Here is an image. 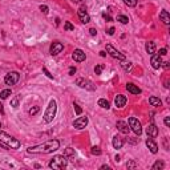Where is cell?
Segmentation results:
<instances>
[{
	"label": "cell",
	"mask_w": 170,
	"mask_h": 170,
	"mask_svg": "<svg viewBox=\"0 0 170 170\" xmlns=\"http://www.w3.org/2000/svg\"><path fill=\"white\" fill-rule=\"evenodd\" d=\"M0 128H1V122H0Z\"/></svg>",
	"instance_id": "cell-50"
},
{
	"label": "cell",
	"mask_w": 170,
	"mask_h": 170,
	"mask_svg": "<svg viewBox=\"0 0 170 170\" xmlns=\"http://www.w3.org/2000/svg\"><path fill=\"white\" fill-rule=\"evenodd\" d=\"M146 146L149 147V150L153 153V154H155V153H158V145L154 142V139L152 138V137H149V138L146 139Z\"/></svg>",
	"instance_id": "cell-15"
},
{
	"label": "cell",
	"mask_w": 170,
	"mask_h": 170,
	"mask_svg": "<svg viewBox=\"0 0 170 170\" xmlns=\"http://www.w3.org/2000/svg\"><path fill=\"white\" fill-rule=\"evenodd\" d=\"M106 52H108L113 59H117V60H120V61H124L125 60V54L121 53L120 51H117V49L114 48L113 45H110V44H106Z\"/></svg>",
	"instance_id": "cell-6"
},
{
	"label": "cell",
	"mask_w": 170,
	"mask_h": 170,
	"mask_svg": "<svg viewBox=\"0 0 170 170\" xmlns=\"http://www.w3.org/2000/svg\"><path fill=\"white\" fill-rule=\"evenodd\" d=\"M89 32H90V35H92V36H96V35H97V31H96L94 28H90Z\"/></svg>",
	"instance_id": "cell-43"
},
{
	"label": "cell",
	"mask_w": 170,
	"mask_h": 170,
	"mask_svg": "<svg viewBox=\"0 0 170 170\" xmlns=\"http://www.w3.org/2000/svg\"><path fill=\"white\" fill-rule=\"evenodd\" d=\"M124 3L128 7H136L137 5V0H124Z\"/></svg>",
	"instance_id": "cell-30"
},
{
	"label": "cell",
	"mask_w": 170,
	"mask_h": 170,
	"mask_svg": "<svg viewBox=\"0 0 170 170\" xmlns=\"http://www.w3.org/2000/svg\"><path fill=\"white\" fill-rule=\"evenodd\" d=\"M86 125H88V117H78L77 120L73 121V126H75L76 129H78V130L84 129Z\"/></svg>",
	"instance_id": "cell-13"
},
{
	"label": "cell",
	"mask_w": 170,
	"mask_h": 170,
	"mask_svg": "<svg viewBox=\"0 0 170 170\" xmlns=\"http://www.w3.org/2000/svg\"><path fill=\"white\" fill-rule=\"evenodd\" d=\"M162 67H163V68H166V69H168V68L170 67V65H169V62H162Z\"/></svg>",
	"instance_id": "cell-45"
},
{
	"label": "cell",
	"mask_w": 170,
	"mask_h": 170,
	"mask_svg": "<svg viewBox=\"0 0 170 170\" xmlns=\"http://www.w3.org/2000/svg\"><path fill=\"white\" fill-rule=\"evenodd\" d=\"M168 53V51H166V48H162V49H160V56H165V54Z\"/></svg>",
	"instance_id": "cell-39"
},
{
	"label": "cell",
	"mask_w": 170,
	"mask_h": 170,
	"mask_svg": "<svg viewBox=\"0 0 170 170\" xmlns=\"http://www.w3.org/2000/svg\"><path fill=\"white\" fill-rule=\"evenodd\" d=\"M160 19H161V21H162L163 24H166V25H169L170 24V15H169L168 11H165V9L161 11L160 12Z\"/></svg>",
	"instance_id": "cell-20"
},
{
	"label": "cell",
	"mask_w": 170,
	"mask_h": 170,
	"mask_svg": "<svg viewBox=\"0 0 170 170\" xmlns=\"http://www.w3.org/2000/svg\"><path fill=\"white\" fill-rule=\"evenodd\" d=\"M11 106H12V108H17L19 106V97H15V98L11 100Z\"/></svg>",
	"instance_id": "cell-31"
},
{
	"label": "cell",
	"mask_w": 170,
	"mask_h": 170,
	"mask_svg": "<svg viewBox=\"0 0 170 170\" xmlns=\"http://www.w3.org/2000/svg\"><path fill=\"white\" fill-rule=\"evenodd\" d=\"M117 21H120V23H122V24H128L129 19H128V16H125V15H118L117 16Z\"/></svg>",
	"instance_id": "cell-27"
},
{
	"label": "cell",
	"mask_w": 170,
	"mask_h": 170,
	"mask_svg": "<svg viewBox=\"0 0 170 170\" xmlns=\"http://www.w3.org/2000/svg\"><path fill=\"white\" fill-rule=\"evenodd\" d=\"M76 85H78L80 88H83V89H86V90H94L96 89V85L92 83V81L89 80H85V78L80 77L76 80Z\"/></svg>",
	"instance_id": "cell-8"
},
{
	"label": "cell",
	"mask_w": 170,
	"mask_h": 170,
	"mask_svg": "<svg viewBox=\"0 0 170 170\" xmlns=\"http://www.w3.org/2000/svg\"><path fill=\"white\" fill-rule=\"evenodd\" d=\"M11 93H12V90L11 89H4L0 92V100H5V98H8L11 96Z\"/></svg>",
	"instance_id": "cell-24"
},
{
	"label": "cell",
	"mask_w": 170,
	"mask_h": 170,
	"mask_svg": "<svg viewBox=\"0 0 170 170\" xmlns=\"http://www.w3.org/2000/svg\"><path fill=\"white\" fill-rule=\"evenodd\" d=\"M162 56H160L158 53H153L152 54V59H150V64H152V67L154 68V69H160L161 67H162V59H161Z\"/></svg>",
	"instance_id": "cell-11"
},
{
	"label": "cell",
	"mask_w": 170,
	"mask_h": 170,
	"mask_svg": "<svg viewBox=\"0 0 170 170\" xmlns=\"http://www.w3.org/2000/svg\"><path fill=\"white\" fill-rule=\"evenodd\" d=\"M73 108H75V112H76V114H81V113H83V109H81L80 106L77 105V104H73Z\"/></svg>",
	"instance_id": "cell-35"
},
{
	"label": "cell",
	"mask_w": 170,
	"mask_h": 170,
	"mask_svg": "<svg viewBox=\"0 0 170 170\" xmlns=\"http://www.w3.org/2000/svg\"><path fill=\"white\" fill-rule=\"evenodd\" d=\"M149 104L152 106H161L162 105V101L158 97H155V96H152V97H149Z\"/></svg>",
	"instance_id": "cell-22"
},
{
	"label": "cell",
	"mask_w": 170,
	"mask_h": 170,
	"mask_svg": "<svg viewBox=\"0 0 170 170\" xmlns=\"http://www.w3.org/2000/svg\"><path fill=\"white\" fill-rule=\"evenodd\" d=\"M68 165V158L67 155H54L51 161H49L48 166L51 169H57V170H61L65 169Z\"/></svg>",
	"instance_id": "cell-4"
},
{
	"label": "cell",
	"mask_w": 170,
	"mask_h": 170,
	"mask_svg": "<svg viewBox=\"0 0 170 170\" xmlns=\"http://www.w3.org/2000/svg\"><path fill=\"white\" fill-rule=\"evenodd\" d=\"M75 73H76V68H75V67H70V68H69V75L73 76Z\"/></svg>",
	"instance_id": "cell-42"
},
{
	"label": "cell",
	"mask_w": 170,
	"mask_h": 170,
	"mask_svg": "<svg viewBox=\"0 0 170 170\" xmlns=\"http://www.w3.org/2000/svg\"><path fill=\"white\" fill-rule=\"evenodd\" d=\"M102 69H104V65H97V67H94V73L96 75H101Z\"/></svg>",
	"instance_id": "cell-33"
},
{
	"label": "cell",
	"mask_w": 170,
	"mask_h": 170,
	"mask_svg": "<svg viewBox=\"0 0 170 170\" xmlns=\"http://www.w3.org/2000/svg\"><path fill=\"white\" fill-rule=\"evenodd\" d=\"M163 168H165V163H163V161H157V162L152 166L153 170H162Z\"/></svg>",
	"instance_id": "cell-26"
},
{
	"label": "cell",
	"mask_w": 170,
	"mask_h": 170,
	"mask_svg": "<svg viewBox=\"0 0 170 170\" xmlns=\"http://www.w3.org/2000/svg\"><path fill=\"white\" fill-rule=\"evenodd\" d=\"M98 106H101V108H104V109H109L110 108V104H109V101L105 100V98H100V100H98Z\"/></svg>",
	"instance_id": "cell-23"
},
{
	"label": "cell",
	"mask_w": 170,
	"mask_h": 170,
	"mask_svg": "<svg viewBox=\"0 0 170 170\" xmlns=\"http://www.w3.org/2000/svg\"><path fill=\"white\" fill-rule=\"evenodd\" d=\"M145 49H146V52L152 56L153 53H155V51H157V46H155V43L153 41H147L146 45H145Z\"/></svg>",
	"instance_id": "cell-21"
},
{
	"label": "cell",
	"mask_w": 170,
	"mask_h": 170,
	"mask_svg": "<svg viewBox=\"0 0 170 170\" xmlns=\"http://www.w3.org/2000/svg\"><path fill=\"white\" fill-rule=\"evenodd\" d=\"M64 28L67 29V31H73V29H75V27H73L72 24L69 23V21H65V24H64Z\"/></svg>",
	"instance_id": "cell-32"
},
{
	"label": "cell",
	"mask_w": 170,
	"mask_h": 170,
	"mask_svg": "<svg viewBox=\"0 0 170 170\" xmlns=\"http://www.w3.org/2000/svg\"><path fill=\"white\" fill-rule=\"evenodd\" d=\"M90 153H92L93 155H100L101 154V150H100V147H98V146H92Z\"/></svg>",
	"instance_id": "cell-29"
},
{
	"label": "cell",
	"mask_w": 170,
	"mask_h": 170,
	"mask_svg": "<svg viewBox=\"0 0 170 170\" xmlns=\"http://www.w3.org/2000/svg\"><path fill=\"white\" fill-rule=\"evenodd\" d=\"M65 155H75V152L72 150V147H68V149L65 150Z\"/></svg>",
	"instance_id": "cell-37"
},
{
	"label": "cell",
	"mask_w": 170,
	"mask_h": 170,
	"mask_svg": "<svg viewBox=\"0 0 170 170\" xmlns=\"http://www.w3.org/2000/svg\"><path fill=\"white\" fill-rule=\"evenodd\" d=\"M43 72H44V73H45V75H46V76H48V77H49V78H53V75H51V73H49V72H48V69H46V68H43Z\"/></svg>",
	"instance_id": "cell-38"
},
{
	"label": "cell",
	"mask_w": 170,
	"mask_h": 170,
	"mask_svg": "<svg viewBox=\"0 0 170 170\" xmlns=\"http://www.w3.org/2000/svg\"><path fill=\"white\" fill-rule=\"evenodd\" d=\"M112 145H113L114 149H121L122 145H124V139L120 136H114L113 139H112Z\"/></svg>",
	"instance_id": "cell-18"
},
{
	"label": "cell",
	"mask_w": 170,
	"mask_h": 170,
	"mask_svg": "<svg viewBox=\"0 0 170 170\" xmlns=\"http://www.w3.org/2000/svg\"><path fill=\"white\" fill-rule=\"evenodd\" d=\"M62 49H64V45H62V43L54 41V43H52L51 49H49V53H51L52 56H57L59 53H61V52H62Z\"/></svg>",
	"instance_id": "cell-10"
},
{
	"label": "cell",
	"mask_w": 170,
	"mask_h": 170,
	"mask_svg": "<svg viewBox=\"0 0 170 170\" xmlns=\"http://www.w3.org/2000/svg\"><path fill=\"white\" fill-rule=\"evenodd\" d=\"M126 168L128 169H134V168H137V163L134 162V161H129V162L126 163Z\"/></svg>",
	"instance_id": "cell-34"
},
{
	"label": "cell",
	"mask_w": 170,
	"mask_h": 170,
	"mask_svg": "<svg viewBox=\"0 0 170 170\" xmlns=\"http://www.w3.org/2000/svg\"><path fill=\"white\" fill-rule=\"evenodd\" d=\"M100 56L105 57V56H106V53H105V52H104V51H101V52H100Z\"/></svg>",
	"instance_id": "cell-46"
},
{
	"label": "cell",
	"mask_w": 170,
	"mask_h": 170,
	"mask_svg": "<svg viewBox=\"0 0 170 170\" xmlns=\"http://www.w3.org/2000/svg\"><path fill=\"white\" fill-rule=\"evenodd\" d=\"M114 31H116V29H114L113 27H112V28H109L106 32H108V35H109V36H112V35H114Z\"/></svg>",
	"instance_id": "cell-41"
},
{
	"label": "cell",
	"mask_w": 170,
	"mask_h": 170,
	"mask_svg": "<svg viewBox=\"0 0 170 170\" xmlns=\"http://www.w3.org/2000/svg\"><path fill=\"white\" fill-rule=\"evenodd\" d=\"M101 169H110V168H109V166H106V165H102V166H101Z\"/></svg>",
	"instance_id": "cell-47"
},
{
	"label": "cell",
	"mask_w": 170,
	"mask_h": 170,
	"mask_svg": "<svg viewBox=\"0 0 170 170\" xmlns=\"http://www.w3.org/2000/svg\"><path fill=\"white\" fill-rule=\"evenodd\" d=\"M121 68L125 70V72H130V70H131V62L130 61H125V60H124V61L121 62Z\"/></svg>",
	"instance_id": "cell-25"
},
{
	"label": "cell",
	"mask_w": 170,
	"mask_h": 170,
	"mask_svg": "<svg viewBox=\"0 0 170 170\" xmlns=\"http://www.w3.org/2000/svg\"><path fill=\"white\" fill-rule=\"evenodd\" d=\"M73 1H75V3H81L83 0H73Z\"/></svg>",
	"instance_id": "cell-49"
},
{
	"label": "cell",
	"mask_w": 170,
	"mask_h": 170,
	"mask_svg": "<svg viewBox=\"0 0 170 170\" xmlns=\"http://www.w3.org/2000/svg\"><path fill=\"white\" fill-rule=\"evenodd\" d=\"M56 112H57V102H56V100H51V101H49V104H48V106H46L45 113H44V122L49 124V122L53 121L54 117H56Z\"/></svg>",
	"instance_id": "cell-3"
},
{
	"label": "cell",
	"mask_w": 170,
	"mask_h": 170,
	"mask_svg": "<svg viewBox=\"0 0 170 170\" xmlns=\"http://www.w3.org/2000/svg\"><path fill=\"white\" fill-rule=\"evenodd\" d=\"M116 126L117 129H118L121 133H124V134H128L129 133V130H130V128H129V125H128V122H125V121H117V124H116Z\"/></svg>",
	"instance_id": "cell-16"
},
{
	"label": "cell",
	"mask_w": 170,
	"mask_h": 170,
	"mask_svg": "<svg viewBox=\"0 0 170 170\" xmlns=\"http://www.w3.org/2000/svg\"><path fill=\"white\" fill-rule=\"evenodd\" d=\"M72 59L75 60L76 62H83V61H85V59H86V54H85L84 51H81V49H75L72 53Z\"/></svg>",
	"instance_id": "cell-12"
},
{
	"label": "cell",
	"mask_w": 170,
	"mask_h": 170,
	"mask_svg": "<svg viewBox=\"0 0 170 170\" xmlns=\"http://www.w3.org/2000/svg\"><path fill=\"white\" fill-rule=\"evenodd\" d=\"M114 160H116V162H120V157H118V155H116V158H114Z\"/></svg>",
	"instance_id": "cell-48"
},
{
	"label": "cell",
	"mask_w": 170,
	"mask_h": 170,
	"mask_svg": "<svg viewBox=\"0 0 170 170\" xmlns=\"http://www.w3.org/2000/svg\"><path fill=\"white\" fill-rule=\"evenodd\" d=\"M40 11H41L43 13H45V15H46V13H48V11H49V8L46 7V5H40Z\"/></svg>",
	"instance_id": "cell-36"
},
{
	"label": "cell",
	"mask_w": 170,
	"mask_h": 170,
	"mask_svg": "<svg viewBox=\"0 0 170 170\" xmlns=\"http://www.w3.org/2000/svg\"><path fill=\"white\" fill-rule=\"evenodd\" d=\"M104 19H105V20H108V21H112V17H110V16H109V15H106V13H104Z\"/></svg>",
	"instance_id": "cell-44"
},
{
	"label": "cell",
	"mask_w": 170,
	"mask_h": 170,
	"mask_svg": "<svg viewBox=\"0 0 170 170\" xmlns=\"http://www.w3.org/2000/svg\"><path fill=\"white\" fill-rule=\"evenodd\" d=\"M77 15H78V19L83 24H88L90 21V16L86 11V7H80L77 11Z\"/></svg>",
	"instance_id": "cell-9"
},
{
	"label": "cell",
	"mask_w": 170,
	"mask_h": 170,
	"mask_svg": "<svg viewBox=\"0 0 170 170\" xmlns=\"http://www.w3.org/2000/svg\"><path fill=\"white\" fill-rule=\"evenodd\" d=\"M126 90L129 93H131V94H139L141 93V89H139L137 85L131 84V83H128L126 84Z\"/></svg>",
	"instance_id": "cell-19"
},
{
	"label": "cell",
	"mask_w": 170,
	"mask_h": 170,
	"mask_svg": "<svg viewBox=\"0 0 170 170\" xmlns=\"http://www.w3.org/2000/svg\"><path fill=\"white\" fill-rule=\"evenodd\" d=\"M126 101H128L126 97L122 96V94H117L116 98H114V104H116L117 108H124L125 104H126Z\"/></svg>",
	"instance_id": "cell-17"
},
{
	"label": "cell",
	"mask_w": 170,
	"mask_h": 170,
	"mask_svg": "<svg viewBox=\"0 0 170 170\" xmlns=\"http://www.w3.org/2000/svg\"><path fill=\"white\" fill-rule=\"evenodd\" d=\"M0 144L4 147H7V149H20V146H21L19 139L13 138L12 136L7 134L3 130H0Z\"/></svg>",
	"instance_id": "cell-2"
},
{
	"label": "cell",
	"mask_w": 170,
	"mask_h": 170,
	"mask_svg": "<svg viewBox=\"0 0 170 170\" xmlns=\"http://www.w3.org/2000/svg\"><path fill=\"white\" fill-rule=\"evenodd\" d=\"M128 122H129V128H130L131 130L137 134V136H141V134H142V125H141V122H139L136 117H129Z\"/></svg>",
	"instance_id": "cell-5"
},
{
	"label": "cell",
	"mask_w": 170,
	"mask_h": 170,
	"mask_svg": "<svg viewBox=\"0 0 170 170\" xmlns=\"http://www.w3.org/2000/svg\"><path fill=\"white\" fill-rule=\"evenodd\" d=\"M19 80H20V75L17 72H9L4 77V83L7 85H15L19 83Z\"/></svg>",
	"instance_id": "cell-7"
},
{
	"label": "cell",
	"mask_w": 170,
	"mask_h": 170,
	"mask_svg": "<svg viewBox=\"0 0 170 170\" xmlns=\"http://www.w3.org/2000/svg\"><path fill=\"white\" fill-rule=\"evenodd\" d=\"M146 134H147V137H152V138L158 137V128L155 126V124H150L146 128Z\"/></svg>",
	"instance_id": "cell-14"
},
{
	"label": "cell",
	"mask_w": 170,
	"mask_h": 170,
	"mask_svg": "<svg viewBox=\"0 0 170 170\" xmlns=\"http://www.w3.org/2000/svg\"><path fill=\"white\" fill-rule=\"evenodd\" d=\"M39 110H40L39 106H32V108L28 110V113H29V116H36V114L39 113Z\"/></svg>",
	"instance_id": "cell-28"
},
{
	"label": "cell",
	"mask_w": 170,
	"mask_h": 170,
	"mask_svg": "<svg viewBox=\"0 0 170 170\" xmlns=\"http://www.w3.org/2000/svg\"><path fill=\"white\" fill-rule=\"evenodd\" d=\"M163 122H165V125L166 126H170V117H165V120H163Z\"/></svg>",
	"instance_id": "cell-40"
},
{
	"label": "cell",
	"mask_w": 170,
	"mask_h": 170,
	"mask_svg": "<svg viewBox=\"0 0 170 170\" xmlns=\"http://www.w3.org/2000/svg\"><path fill=\"white\" fill-rule=\"evenodd\" d=\"M59 149H60V142L57 139H49V141L44 142V144L28 147L27 153L28 154H49V153H53Z\"/></svg>",
	"instance_id": "cell-1"
}]
</instances>
